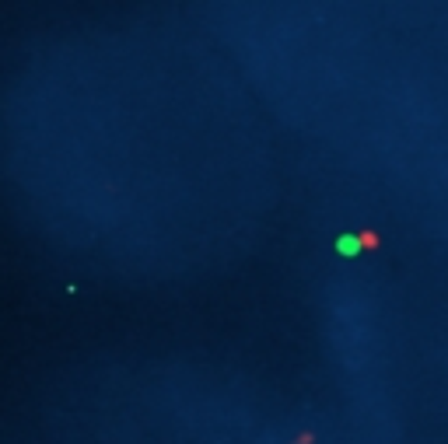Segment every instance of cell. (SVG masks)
I'll return each mask as SVG.
<instances>
[{
  "mask_svg": "<svg viewBox=\"0 0 448 444\" xmlns=\"http://www.w3.org/2000/svg\"><path fill=\"white\" fill-rule=\"evenodd\" d=\"M336 252H340L343 259L358 255V252H361V242H358V235H340V238H336Z\"/></svg>",
  "mask_w": 448,
  "mask_h": 444,
  "instance_id": "6da1fadb",
  "label": "cell"
},
{
  "mask_svg": "<svg viewBox=\"0 0 448 444\" xmlns=\"http://www.w3.org/2000/svg\"><path fill=\"white\" fill-rule=\"evenodd\" d=\"M358 242H361V248H371V252H375V248L382 245V238H378L375 231H358Z\"/></svg>",
  "mask_w": 448,
  "mask_h": 444,
  "instance_id": "7a4b0ae2",
  "label": "cell"
}]
</instances>
